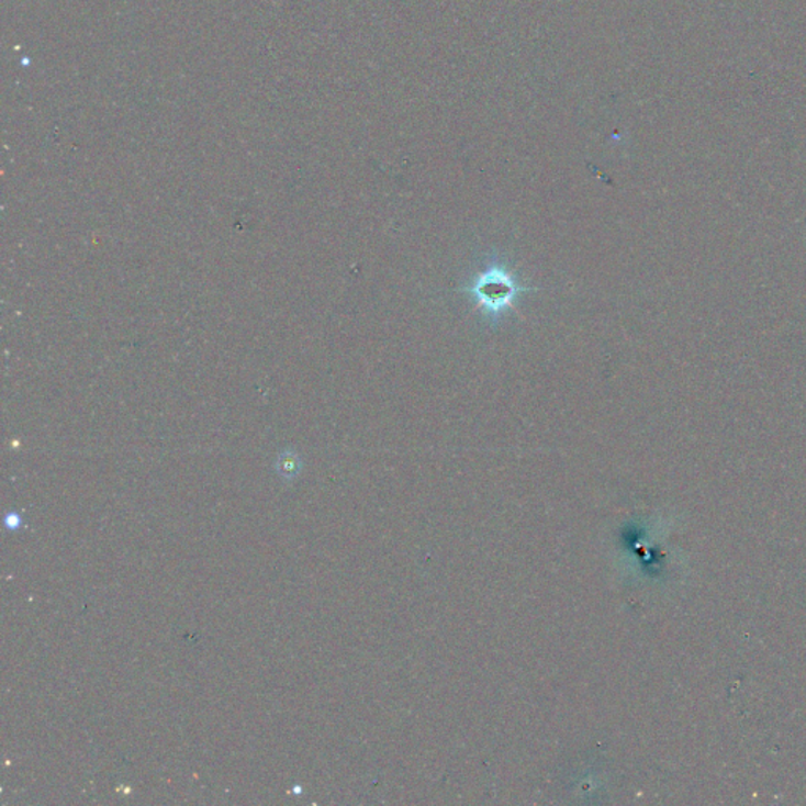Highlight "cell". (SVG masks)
<instances>
[{
  "instance_id": "1",
  "label": "cell",
  "mask_w": 806,
  "mask_h": 806,
  "mask_svg": "<svg viewBox=\"0 0 806 806\" xmlns=\"http://www.w3.org/2000/svg\"><path fill=\"white\" fill-rule=\"evenodd\" d=\"M470 293L475 303L492 317H500L504 312L514 306L515 300L522 293L529 292V287L518 284L515 276L501 265L486 267L482 273L475 276L473 284L462 289Z\"/></svg>"
},
{
  "instance_id": "2",
  "label": "cell",
  "mask_w": 806,
  "mask_h": 806,
  "mask_svg": "<svg viewBox=\"0 0 806 806\" xmlns=\"http://www.w3.org/2000/svg\"><path fill=\"white\" fill-rule=\"evenodd\" d=\"M276 468H278L279 474H281L282 478L293 479L298 474V471H300V460H298L296 456H293V454H282V456L279 457L278 467Z\"/></svg>"
}]
</instances>
